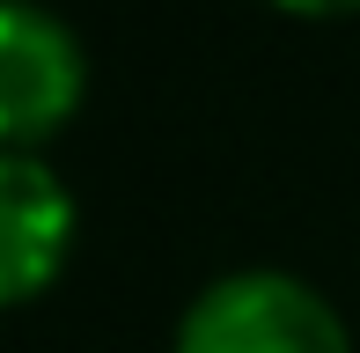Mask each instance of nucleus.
<instances>
[{
  "label": "nucleus",
  "instance_id": "20e7f679",
  "mask_svg": "<svg viewBox=\"0 0 360 353\" xmlns=\"http://www.w3.org/2000/svg\"><path fill=\"white\" fill-rule=\"evenodd\" d=\"M280 8H294V15H353L360 0H280Z\"/></svg>",
  "mask_w": 360,
  "mask_h": 353
},
{
  "label": "nucleus",
  "instance_id": "7ed1b4c3",
  "mask_svg": "<svg viewBox=\"0 0 360 353\" xmlns=\"http://www.w3.org/2000/svg\"><path fill=\"white\" fill-rule=\"evenodd\" d=\"M74 250V199L37 155L0 148V309L59 280Z\"/></svg>",
  "mask_w": 360,
  "mask_h": 353
},
{
  "label": "nucleus",
  "instance_id": "f03ea898",
  "mask_svg": "<svg viewBox=\"0 0 360 353\" xmlns=\"http://www.w3.org/2000/svg\"><path fill=\"white\" fill-rule=\"evenodd\" d=\"M81 89H89V59L74 30L37 0H0V148L59 133Z\"/></svg>",
  "mask_w": 360,
  "mask_h": 353
},
{
  "label": "nucleus",
  "instance_id": "f257e3e1",
  "mask_svg": "<svg viewBox=\"0 0 360 353\" xmlns=\"http://www.w3.org/2000/svg\"><path fill=\"white\" fill-rule=\"evenodd\" d=\"M176 353H353L346 316L294 272H228L176 324Z\"/></svg>",
  "mask_w": 360,
  "mask_h": 353
}]
</instances>
